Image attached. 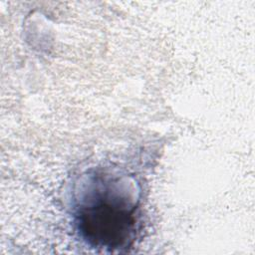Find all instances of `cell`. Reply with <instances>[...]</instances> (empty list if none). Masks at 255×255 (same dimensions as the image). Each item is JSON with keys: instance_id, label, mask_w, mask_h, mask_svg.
Listing matches in <instances>:
<instances>
[{"instance_id": "1", "label": "cell", "mask_w": 255, "mask_h": 255, "mask_svg": "<svg viewBox=\"0 0 255 255\" xmlns=\"http://www.w3.org/2000/svg\"><path fill=\"white\" fill-rule=\"evenodd\" d=\"M83 230L96 243L117 247L128 237L133 225L131 216L110 205L91 208L83 214Z\"/></svg>"}]
</instances>
